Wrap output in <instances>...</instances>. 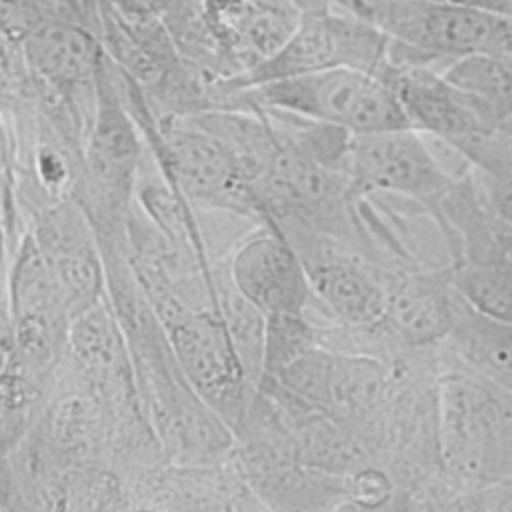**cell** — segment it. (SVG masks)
Wrapping results in <instances>:
<instances>
[{
    "instance_id": "6da1fadb",
    "label": "cell",
    "mask_w": 512,
    "mask_h": 512,
    "mask_svg": "<svg viewBox=\"0 0 512 512\" xmlns=\"http://www.w3.org/2000/svg\"><path fill=\"white\" fill-rule=\"evenodd\" d=\"M436 454L458 490L512 482V394L458 366L436 382Z\"/></svg>"
},
{
    "instance_id": "7a4b0ae2",
    "label": "cell",
    "mask_w": 512,
    "mask_h": 512,
    "mask_svg": "<svg viewBox=\"0 0 512 512\" xmlns=\"http://www.w3.org/2000/svg\"><path fill=\"white\" fill-rule=\"evenodd\" d=\"M388 36V62L444 70L472 52L512 56V16L452 0H328Z\"/></svg>"
},
{
    "instance_id": "3957f363",
    "label": "cell",
    "mask_w": 512,
    "mask_h": 512,
    "mask_svg": "<svg viewBox=\"0 0 512 512\" xmlns=\"http://www.w3.org/2000/svg\"><path fill=\"white\" fill-rule=\"evenodd\" d=\"M218 108H260L346 130L352 136L412 128L392 86L374 72L328 68L224 94Z\"/></svg>"
},
{
    "instance_id": "277c9868",
    "label": "cell",
    "mask_w": 512,
    "mask_h": 512,
    "mask_svg": "<svg viewBox=\"0 0 512 512\" xmlns=\"http://www.w3.org/2000/svg\"><path fill=\"white\" fill-rule=\"evenodd\" d=\"M298 4L300 22L274 56L248 72L214 80L212 110L224 94L234 90L328 68H356L382 76L390 46L386 34L328 0H298Z\"/></svg>"
},
{
    "instance_id": "5b68a950",
    "label": "cell",
    "mask_w": 512,
    "mask_h": 512,
    "mask_svg": "<svg viewBox=\"0 0 512 512\" xmlns=\"http://www.w3.org/2000/svg\"><path fill=\"white\" fill-rule=\"evenodd\" d=\"M186 382L236 432L254 392L236 356L218 304L196 306L170 286L146 292Z\"/></svg>"
},
{
    "instance_id": "8992f818",
    "label": "cell",
    "mask_w": 512,
    "mask_h": 512,
    "mask_svg": "<svg viewBox=\"0 0 512 512\" xmlns=\"http://www.w3.org/2000/svg\"><path fill=\"white\" fill-rule=\"evenodd\" d=\"M8 364L28 382L42 380L68 344L72 314L34 236L24 230L14 246L8 280Z\"/></svg>"
},
{
    "instance_id": "52a82bcc",
    "label": "cell",
    "mask_w": 512,
    "mask_h": 512,
    "mask_svg": "<svg viewBox=\"0 0 512 512\" xmlns=\"http://www.w3.org/2000/svg\"><path fill=\"white\" fill-rule=\"evenodd\" d=\"M298 252L312 290L334 326L346 330L376 328L386 310V268L354 246L298 224H276Z\"/></svg>"
},
{
    "instance_id": "ba28073f",
    "label": "cell",
    "mask_w": 512,
    "mask_h": 512,
    "mask_svg": "<svg viewBox=\"0 0 512 512\" xmlns=\"http://www.w3.org/2000/svg\"><path fill=\"white\" fill-rule=\"evenodd\" d=\"M346 174L362 194H394L420 204L440 222L454 184L430 140L414 128L358 134L350 140Z\"/></svg>"
},
{
    "instance_id": "9c48e42d",
    "label": "cell",
    "mask_w": 512,
    "mask_h": 512,
    "mask_svg": "<svg viewBox=\"0 0 512 512\" xmlns=\"http://www.w3.org/2000/svg\"><path fill=\"white\" fill-rule=\"evenodd\" d=\"M302 16L298 0H198V22L218 78L274 56Z\"/></svg>"
},
{
    "instance_id": "30bf717a",
    "label": "cell",
    "mask_w": 512,
    "mask_h": 512,
    "mask_svg": "<svg viewBox=\"0 0 512 512\" xmlns=\"http://www.w3.org/2000/svg\"><path fill=\"white\" fill-rule=\"evenodd\" d=\"M26 230L34 236L60 284L72 320L106 298L100 244L86 212L74 198L32 210Z\"/></svg>"
},
{
    "instance_id": "8fae6325",
    "label": "cell",
    "mask_w": 512,
    "mask_h": 512,
    "mask_svg": "<svg viewBox=\"0 0 512 512\" xmlns=\"http://www.w3.org/2000/svg\"><path fill=\"white\" fill-rule=\"evenodd\" d=\"M224 262L236 290L264 316L308 312L312 290L304 264L272 220L254 224Z\"/></svg>"
},
{
    "instance_id": "7c38bea8",
    "label": "cell",
    "mask_w": 512,
    "mask_h": 512,
    "mask_svg": "<svg viewBox=\"0 0 512 512\" xmlns=\"http://www.w3.org/2000/svg\"><path fill=\"white\" fill-rule=\"evenodd\" d=\"M382 78L396 92L410 126L424 136L458 148L494 128L462 92L444 80L440 70L388 62Z\"/></svg>"
},
{
    "instance_id": "4fadbf2b",
    "label": "cell",
    "mask_w": 512,
    "mask_h": 512,
    "mask_svg": "<svg viewBox=\"0 0 512 512\" xmlns=\"http://www.w3.org/2000/svg\"><path fill=\"white\" fill-rule=\"evenodd\" d=\"M386 310L382 328L406 346H430L448 338L456 292L450 266L442 270H386Z\"/></svg>"
},
{
    "instance_id": "5bb4252c",
    "label": "cell",
    "mask_w": 512,
    "mask_h": 512,
    "mask_svg": "<svg viewBox=\"0 0 512 512\" xmlns=\"http://www.w3.org/2000/svg\"><path fill=\"white\" fill-rule=\"evenodd\" d=\"M462 366L512 394V324L472 310L458 294L446 338Z\"/></svg>"
},
{
    "instance_id": "9a60e30c",
    "label": "cell",
    "mask_w": 512,
    "mask_h": 512,
    "mask_svg": "<svg viewBox=\"0 0 512 512\" xmlns=\"http://www.w3.org/2000/svg\"><path fill=\"white\" fill-rule=\"evenodd\" d=\"M440 74L490 126L512 118V56L472 52L454 58Z\"/></svg>"
},
{
    "instance_id": "2e32d148",
    "label": "cell",
    "mask_w": 512,
    "mask_h": 512,
    "mask_svg": "<svg viewBox=\"0 0 512 512\" xmlns=\"http://www.w3.org/2000/svg\"><path fill=\"white\" fill-rule=\"evenodd\" d=\"M450 284L478 314L512 324V260L452 262Z\"/></svg>"
},
{
    "instance_id": "e0dca14e",
    "label": "cell",
    "mask_w": 512,
    "mask_h": 512,
    "mask_svg": "<svg viewBox=\"0 0 512 512\" xmlns=\"http://www.w3.org/2000/svg\"><path fill=\"white\" fill-rule=\"evenodd\" d=\"M0 114L12 138L24 134L38 116V90L22 42L0 32Z\"/></svg>"
},
{
    "instance_id": "ac0fdd59",
    "label": "cell",
    "mask_w": 512,
    "mask_h": 512,
    "mask_svg": "<svg viewBox=\"0 0 512 512\" xmlns=\"http://www.w3.org/2000/svg\"><path fill=\"white\" fill-rule=\"evenodd\" d=\"M320 344L318 326L306 314L266 316L262 378H272L306 350ZM260 378V380H262Z\"/></svg>"
},
{
    "instance_id": "d6986e66",
    "label": "cell",
    "mask_w": 512,
    "mask_h": 512,
    "mask_svg": "<svg viewBox=\"0 0 512 512\" xmlns=\"http://www.w3.org/2000/svg\"><path fill=\"white\" fill-rule=\"evenodd\" d=\"M426 512H512V482L458 490Z\"/></svg>"
},
{
    "instance_id": "ffe728a7",
    "label": "cell",
    "mask_w": 512,
    "mask_h": 512,
    "mask_svg": "<svg viewBox=\"0 0 512 512\" xmlns=\"http://www.w3.org/2000/svg\"><path fill=\"white\" fill-rule=\"evenodd\" d=\"M14 244L0 218V346L8 348L10 344V314H8V280H10V262H12Z\"/></svg>"
},
{
    "instance_id": "44dd1931",
    "label": "cell",
    "mask_w": 512,
    "mask_h": 512,
    "mask_svg": "<svg viewBox=\"0 0 512 512\" xmlns=\"http://www.w3.org/2000/svg\"><path fill=\"white\" fill-rule=\"evenodd\" d=\"M332 512H418V500L408 492L396 490L388 500L368 504L356 498H346Z\"/></svg>"
}]
</instances>
